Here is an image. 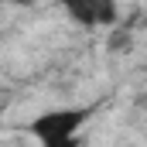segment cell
Wrapping results in <instances>:
<instances>
[{"label":"cell","mask_w":147,"mask_h":147,"mask_svg":"<svg viewBox=\"0 0 147 147\" xmlns=\"http://www.w3.org/2000/svg\"><path fill=\"white\" fill-rule=\"evenodd\" d=\"M89 110H51V113H41L34 123H31V134H34L41 144L48 147H62V144H72L79 127L86 123Z\"/></svg>","instance_id":"6da1fadb"},{"label":"cell","mask_w":147,"mask_h":147,"mask_svg":"<svg viewBox=\"0 0 147 147\" xmlns=\"http://www.w3.org/2000/svg\"><path fill=\"white\" fill-rule=\"evenodd\" d=\"M65 10L69 17L86 24V28H96V24H110L116 17L113 10V0H65Z\"/></svg>","instance_id":"7a4b0ae2"},{"label":"cell","mask_w":147,"mask_h":147,"mask_svg":"<svg viewBox=\"0 0 147 147\" xmlns=\"http://www.w3.org/2000/svg\"><path fill=\"white\" fill-rule=\"evenodd\" d=\"M14 3H31V0H14Z\"/></svg>","instance_id":"3957f363"}]
</instances>
